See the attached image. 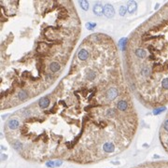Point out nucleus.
Here are the masks:
<instances>
[{"label":"nucleus","mask_w":168,"mask_h":168,"mask_svg":"<svg viewBox=\"0 0 168 168\" xmlns=\"http://www.w3.org/2000/svg\"><path fill=\"white\" fill-rule=\"evenodd\" d=\"M93 13L97 16H101L104 14V7H102L100 3H96L93 6Z\"/></svg>","instance_id":"2"},{"label":"nucleus","mask_w":168,"mask_h":168,"mask_svg":"<svg viewBox=\"0 0 168 168\" xmlns=\"http://www.w3.org/2000/svg\"><path fill=\"white\" fill-rule=\"evenodd\" d=\"M38 105H39V106L41 108H46L50 105V99L47 98V97H43V98H41L40 100L38 101Z\"/></svg>","instance_id":"5"},{"label":"nucleus","mask_w":168,"mask_h":168,"mask_svg":"<svg viewBox=\"0 0 168 168\" xmlns=\"http://www.w3.org/2000/svg\"><path fill=\"white\" fill-rule=\"evenodd\" d=\"M106 117L108 118H113L114 116H115V110H114L113 108H109L106 110Z\"/></svg>","instance_id":"16"},{"label":"nucleus","mask_w":168,"mask_h":168,"mask_svg":"<svg viewBox=\"0 0 168 168\" xmlns=\"http://www.w3.org/2000/svg\"><path fill=\"white\" fill-rule=\"evenodd\" d=\"M136 8H137V4L134 1H130L127 5V10L130 13H134L136 10Z\"/></svg>","instance_id":"8"},{"label":"nucleus","mask_w":168,"mask_h":168,"mask_svg":"<svg viewBox=\"0 0 168 168\" xmlns=\"http://www.w3.org/2000/svg\"><path fill=\"white\" fill-rule=\"evenodd\" d=\"M78 57H79V59L81 60V61H86V60L89 58V52L85 50V49H82V50H80V51H79Z\"/></svg>","instance_id":"4"},{"label":"nucleus","mask_w":168,"mask_h":168,"mask_svg":"<svg viewBox=\"0 0 168 168\" xmlns=\"http://www.w3.org/2000/svg\"><path fill=\"white\" fill-rule=\"evenodd\" d=\"M28 96V94H27V92L26 91H20L19 93H18V97L21 99V100H23V99H26Z\"/></svg>","instance_id":"13"},{"label":"nucleus","mask_w":168,"mask_h":168,"mask_svg":"<svg viewBox=\"0 0 168 168\" xmlns=\"http://www.w3.org/2000/svg\"><path fill=\"white\" fill-rule=\"evenodd\" d=\"M149 73H150V69H149L148 67H144V68H142V70H141V74H142L143 76H148Z\"/></svg>","instance_id":"17"},{"label":"nucleus","mask_w":168,"mask_h":168,"mask_svg":"<svg viewBox=\"0 0 168 168\" xmlns=\"http://www.w3.org/2000/svg\"><path fill=\"white\" fill-rule=\"evenodd\" d=\"M135 55L139 58H145L147 56V51L143 49H137L135 50Z\"/></svg>","instance_id":"12"},{"label":"nucleus","mask_w":168,"mask_h":168,"mask_svg":"<svg viewBox=\"0 0 168 168\" xmlns=\"http://www.w3.org/2000/svg\"><path fill=\"white\" fill-rule=\"evenodd\" d=\"M126 11H127V8H126L124 6H122V7L120 8V14H121V16H124Z\"/></svg>","instance_id":"20"},{"label":"nucleus","mask_w":168,"mask_h":168,"mask_svg":"<svg viewBox=\"0 0 168 168\" xmlns=\"http://www.w3.org/2000/svg\"><path fill=\"white\" fill-rule=\"evenodd\" d=\"M167 144H168V140H167Z\"/></svg>","instance_id":"27"},{"label":"nucleus","mask_w":168,"mask_h":168,"mask_svg":"<svg viewBox=\"0 0 168 168\" xmlns=\"http://www.w3.org/2000/svg\"><path fill=\"white\" fill-rule=\"evenodd\" d=\"M80 6L81 7V8H83L84 10H88L89 3L87 1H80Z\"/></svg>","instance_id":"14"},{"label":"nucleus","mask_w":168,"mask_h":168,"mask_svg":"<svg viewBox=\"0 0 168 168\" xmlns=\"http://www.w3.org/2000/svg\"><path fill=\"white\" fill-rule=\"evenodd\" d=\"M117 107L121 111H125L127 107H128V104H127V102L124 100H121L118 102V105H117Z\"/></svg>","instance_id":"9"},{"label":"nucleus","mask_w":168,"mask_h":168,"mask_svg":"<svg viewBox=\"0 0 168 168\" xmlns=\"http://www.w3.org/2000/svg\"><path fill=\"white\" fill-rule=\"evenodd\" d=\"M162 85H163V87H164L165 90H168V78H166V79H164V80H163Z\"/></svg>","instance_id":"22"},{"label":"nucleus","mask_w":168,"mask_h":168,"mask_svg":"<svg viewBox=\"0 0 168 168\" xmlns=\"http://www.w3.org/2000/svg\"><path fill=\"white\" fill-rule=\"evenodd\" d=\"M46 166L49 168H54L56 167V164H55L54 161H48L46 163Z\"/></svg>","instance_id":"18"},{"label":"nucleus","mask_w":168,"mask_h":168,"mask_svg":"<svg viewBox=\"0 0 168 168\" xmlns=\"http://www.w3.org/2000/svg\"><path fill=\"white\" fill-rule=\"evenodd\" d=\"M50 68L52 72H57L60 70L61 65H60V63H57V62H52V63L50 64Z\"/></svg>","instance_id":"11"},{"label":"nucleus","mask_w":168,"mask_h":168,"mask_svg":"<svg viewBox=\"0 0 168 168\" xmlns=\"http://www.w3.org/2000/svg\"><path fill=\"white\" fill-rule=\"evenodd\" d=\"M96 26V23L95 22H87L86 23V27H87V29H93L94 27Z\"/></svg>","instance_id":"19"},{"label":"nucleus","mask_w":168,"mask_h":168,"mask_svg":"<svg viewBox=\"0 0 168 168\" xmlns=\"http://www.w3.org/2000/svg\"><path fill=\"white\" fill-rule=\"evenodd\" d=\"M13 146V148L14 149H16V150H21V148H22V144L20 142H15L12 144Z\"/></svg>","instance_id":"15"},{"label":"nucleus","mask_w":168,"mask_h":168,"mask_svg":"<svg viewBox=\"0 0 168 168\" xmlns=\"http://www.w3.org/2000/svg\"><path fill=\"white\" fill-rule=\"evenodd\" d=\"M165 107H160V108H157V109H155L154 111H153V113H154V115H158V114H160L161 112H163V111H164L165 110Z\"/></svg>","instance_id":"21"},{"label":"nucleus","mask_w":168,"mask_h":168,"mask_svg":"<svg viewBox=\"0 0 168 168\" xmlns=\"http://www.w3.org/2000/svg\"><path fill=\"white\" fill-rule=\"evenodd\" d=\"M55 164H56V167H60L63 164V162L61 160H57V161H55Z\"/></svg>","instance_id":"24"},{"label":"nucleus","mask_w":168,"mask_h":168,"mask_svg":"<svg viewBox=\"0 0 168 168\" xmlns=\"http://www.w3.org/2000/svg\"><path fill=\"white\" fill-rule=\"evenodd\" d=\"M20 125V122L18 120H15V119H13V120H10L8 123V126L9 129H11V130H15L17 129L18 127Z\"/></svg>","instance_id":"7"},{"label":"nucleus","mask_w":168,"mask_h":168,"mask_svg":"<svg viewBox=\"0 0 168 168\" xmlns=\"http://www.w3.org/2000/svg\"><path fill=\"white\" fill-rule=\"evenodd\" d=\"M103 149L107 153H111L115 150V146L112 143H105L104 146H103Z\"/></svg>","instance_id":"6"},{"label":"nucleus","mask_w":168,"mask_h":168,"mask_svg":"<svg viewBox=\"0 0 168 168\" xmlns=\"http://www.w3.org/2000/svg\"><path fill=\"white\" fill-rule=\"evenodd\" d=\"M118 94H119V92H118L117 89L111 88V89H109L108 91H107L106 96L108 97V99H110V100H114V99H115V98L118 96Z\"/></svg>","instance_id":"3"},{"label":"nucleus","mask_w":168,"mask_h":168,"mask_svg":"<svg viewBox=\"0 0 168 168\" xmlns=\"http://www.w3.org/2000/svg\"><path fill=\"white\" fill-rule=\"evenodd\" d=\"M164 129H165V131H167L168 132V120H166V121L164 122Z\"/></svg>","instance_id":"25"},{"label":"nucleus","mask_w":168,"mask_h":168,"mask_svg":"<svg viewBox=\"0 0 168 168\" xmlns=\"http://www.w3.org/2000/svg\"><path fill=\"white\" fill-rule=\"evenodd\" d=\"M125 42H126V39L125 38H122L120 42H119V44H120V46L122 47V49H124V47H125Z\"/></svg>","instance_id":"23"},{"label":"nucleus","mask_w":168,"mask_h":168,"mask_svg":"<svg viewBox=\"0 0 168 168\" xmlns=\"http://www.w3.org/2000/svg\"><path fill=\"white\" fill-rule=\"evenodd\" d=\"M115 14V9H114L113 6L110 4H106L104 7V15L106 18H112Z\"/></svg>","instance_id":"1"},{"label":"nucleus","mask_w":168,"mask_h":168,"mask_svg":"<svg viewBox=\"0 0 168 168\" xmlns=\"http://www.w3.org/2000/svg\"><path fill=\"white\" fill-rule=\"evenodd\" d=\"M7 159V155L6 154H2V161H5Z\"/></svg>","instance_id":"26"},{"label":"nucleus","mask_w":168,"mask_h":168,"mask_svg":"<svg viewBox=\"0 0 168 168\" xmlns=\"http://www.w3.org/2000/svg\"><path fill=\"white\" fill-rule=\"evenodd\" d=\"M86 78L88 79L89 80H92L96 78V72L92 69H89L87 73H86Z\"/></svg>","instance_id":"10"}]
</instances>
